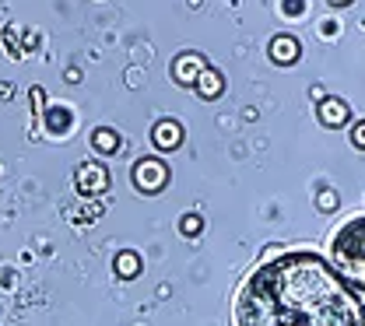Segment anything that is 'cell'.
Here are the masks:
<instances>
[{
	"label": "cell",
	"mask_w": 365,
	"mask_h": 326,
	"mask_svg": "<svg viewBox=\"0 0 365 326\" xmlns=\"http://www.w3.org/2000/svg\"><path fill=\"white\" fill-rule=\"evenodd\" d=\"M359 295L317 253L260 263L235 298V326H359Z\"/></svg>",
	"instance_id": "1"
},
{
	"label": "cell",
	"mask_w": 365,
	"mask_h": 326,
	"mask_svg": "<svg viewBox=\"0 0 365 326\" xmlns=\"http://www.w3.org/2000/svg\"><path fill=\"white\" fill-rule=\"evenodd\" d=\"M180 232L186 238H197V235L204 232V221H200V214H182L180 218Z\"/></svg>",
	"instance_id": "12"
},
{
	"label": "cell",
	"mask_w": 365,
	"mask_h": 326,
	"mask_svg": "<svg viewBox=\"0 0 365 326\" xmlns=\"http://www.w3.org/2000/svg\"><path fill=\"white\" fill-rule=\"evenodd\" d=\"M91 144H95V151H102V154H116L123 144H120V134L116 130H106V127H98L95 134H91Z\"/></svg>",
	"instance_id": "10"
},
{
	"label": "cell",
	"mask_w": 365,
	"mask_h": 326,
	"mask_svg": "<svg viewBox=\"0 0 365 326\" xmlns=\"http://www.w3.org/2000/svg\"><path fill=\"white\" fill-rule=\"evenodd\" d=\"M337 204H341V200H337V193H334V189H319L317 207H319V211H323V214H330V211H337Z\"/></svg>",
	"instance_id": "13"
},
{
	"label": "cell",
	"mask_w": 365,
	"mask_h": 326,
	"mask_svg": "<svg viewBox=\"0 0 365 326\" xmlns=\"http://www.w3.org/2000/svg\"><path fill=\"white\" fill-rule=\"evenodd\" d=\"M351 144H355L359 151H365V120H362V123H355V127H351Z\"/></svg>",
	"instance_id": "14"
},
{
	"label": "cell",
	"mask_w": 365,
	"mask_h": 326,
	"mask_svg": "<svg viewBox=\"0 0 365 326\" xmlns=\"http://www.w3.org/2000/svg\"><path fill=\"white\" fill-rule=\"evenodd\" d=\"M113 267H116V278L134 280L137 274H140V256H137V253H120Z\"/></svg>",
	"instance_id": "11"
},
{
	"label": "cell",
	"mask_w": 365,
	"mask_h": 326,
	"mask_svg": "<svg viewBox=\"0 0 365 326\" xmlns=\"http://www.w3.org/2000/svg\"><path fill=\"white\" fill-rule=\"evenodd\" d=\"M151 140H155L158 151H176V147L182 144V127L176 123V120H162V123H155Z\"/></svg>",
	"instance_id": "7"
},
{
	"label": "cell",
	"mask_w": 365,
	"mask_h": 326,
	"mask_svg": "<svg viewBox=\"0 0 365 326\" xmlns=\"http://www.w3.org/2000/svg\"><path fill=\"white\" fill-rule=\"evenodd\" d=\"M74 183H78V189H81V193H102V189L109 186V172H106L102 165L88 162V165H81V169H78Z\"/></svg>",
	"instance_id": "6"
},
{
	"label": "cell",
	"mask_w": 365,
	"mask_h": 326,
	"mask_svg": "<svg viewBox=\"0 0 365 326\" xmlns=\"http://www.w3.org/2000/svg\"><path fill=\"white\" fill-rule=\"evenodd\" d=\"M327 4H330V7H348L351 0H327Z\"/></svg>",
	"instance_id": "16"
},
{
	"label": "cell",
	"mask_w": 365,
	"mask_h": 326,
	"mask_svg": "<svg viewBox=\"0 0 365 326\" xmlns=\"http://www.w3.org/2000/svg\"><path fill=\"white\" fill-rule=\"evenodd\" d=\"M359 326H365V309H362V323H359Z\"/></svg>",
	"instance_id": "17"
},
{
	"label": "cell",
	"mask_w": 365,
	"mask_h": 326,
	"mask_svg": "<svg viewBox=\"0 0 365 326\" xmlns=\"http://www.w3.org/2000/svg\"><path fill=\"white\" fill-rule=\"evenodd\" d=\"M200 98H207V102H215V98H222L225 92V78H222V70H215V67H207L204 74H200V81L193 85Z\"/></svg>",
	"instance_id": "9"
},
{
	"label": "cell",
	"mask_w": 365,
	"mask_h": 326,
	"mask_svg": "<svg viewBox=\"0 0 365 326\" xmlns=\"http://www.w3.org/2000/svg\"><path fill=\"white\" fill-rule=\"evenodd\" d=\"M302 56V46H299V39H292V36H277L271 43V60L274 63H281V67H288V63H295Z\"/></svg>",
	"instance_id": "8"
},
{
	"label": "cell",
	"mask_w": 365,
	"mask_h": 326,
	"mask_svg": "<svg viewBox=\"0 0 365 326\" xmlns=\"http://www.w3.org/2000/svg\"><path fill=\"white\" fill-rule=\"evenodd\" d=\"M204 70H207V60L200 53H182V56H176V63H173V78L180 85H197Z\"/></svg>",
	"instance_id": "5"
},
{
	"label": "cell",
	"mask_w": 365,
	"mask_h": 326,
	"mask_svg": "<svg viewBox=\"0 0 365 326\" xmlns=\"http://www.w3.org/2000/svg\"><path fill=\"white\" fill-rule=\"evenodd\" d=\"M4 43H7V49H11V56H18V28H14V25L4 32Z\"/></svg>",
	"instance_id": "15"
},
{
	"label": "cell",
	"mask_w": 365,
	"mask_h": 326,
	"mask_svg": "<svg viewBox=\"0 0 365 326\" xmlns=\"http://www.w3.org/2000/svg\"><path fill=\"white\" fill-rule=\"evenodd\" d=\"M330 263L344 278V284L365 298V214L348 218L330 235Z\"/></svg>",
	"instance_id": "2"
},
{
	"label": "cell",
	"mask_w": 365,
	"mask_h": 326,
	"mask_svg": "<svg viewBox=\"0 0 365 326\" xmlns=\"http://www.w3.org/2000/svg\"><path fill=\"white\" fill-rule=\"evenodd\" d=\"M317 116H319V123H323L327 130H337V127H344V123L351 120V109H348V102H344V98L327 95V98H319Z\"/></svg>",
	"instance_id": "4"
},
{
	"label": "cell",
	"mask_w": 365,
	"mask_h": 326,
	"mask_svg": "<svg viewBox=\"0 0 365 326\" xmlns=\"http://www.w3.org/2000/svg\"><path fill=\"white\" fill-rule=\"evenodd\" d=\"M165 183H169V169L162 162L148 158V162H137L134 165V186L140 193H158Z\"/></svg>",
	"instance_id": "3"
}]
</instances>
